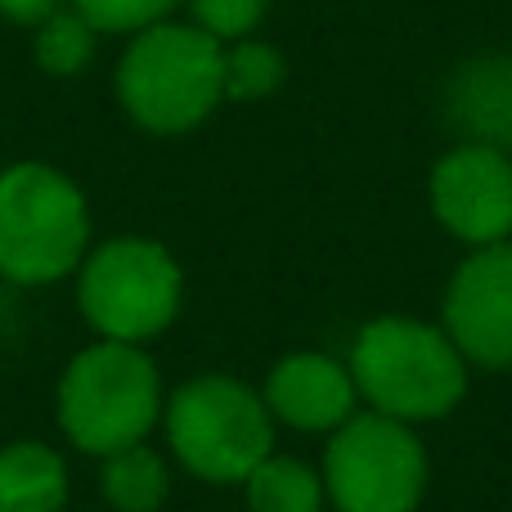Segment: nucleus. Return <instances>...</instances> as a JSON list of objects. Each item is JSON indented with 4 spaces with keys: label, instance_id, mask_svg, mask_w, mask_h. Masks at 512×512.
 Returning a JSON list of instances; mask_svg holds the SVG:
<instances>
[{
    "label": "nucleus",
    "instance_id": "ddd939ff",
    "mask_svg": "<svg viewBox=\"0 0 512 512\" xmlns=\"http://www.w3.org/2000/svg\"><path fill=\"white\" fill-rule=\"evenodd\" d=\"M248 495V512H324V477L310 463L292 459V454H270L256 463L252 477L243 481Z\"/></svg>",
    "mask_w": 512,
    "mask_h": 512
},
{
    "label": "nucleus",
    "instance_id": "7ed1b4c3",
    "mask_svg": "<svg viewBox=\"0 0 512 512\" xmlns=\"http://www.w3.org/2000/svg\"><path fill=\"white\" fill-rule=\"evenodd\" d=\"M162 414V378L158 364L126 342H104L77 355L59 382V427L86 454L144 445Z\"/></svg>",
    "mask_w": 512,
    "mask_h": 512
},
{
    "label": "nucleus",
    "instance_id": "9d476101",
    "mask_svg": "<svg viewBox=\"0 0 512 512\" xmlns=\"http://www.w3.org/2000/svg\"><path fill=\"white\" fill-rule=\"evenodd\" d=\"M261 400L274 423L292 427V432L333 436L337 427L355 418L360 391H355V378L342 360L319 351H297V355H283L270 369Z\"/></svg>",
    "mask_w": 512,
    "mask_h": 512
},
{
    "label": "nucleus",
    "instance_id": "a211bd4d",
    "mask_svg": "<svg viewBox=\"0 0 512 512\" xmlns=\"http://www.w3.org/2000/svg\"><path fill=\"white\" fill-rule=\"evenodd\" d=\"M265 5H270V0H189L194 27H203V32L221 45L252 36L256 23H261V14H265Z\"/></svg>",
    "mask_w": 512,
    "mask_h": 512
},
{
    "label": "nucleus",
    "instance_id": "f03ea898",
    "mask_svg": "<svg viewBox=\"0 0 512 512\" xmlns=\"http://www.w3.org/2000/svg\"><path fill=\"white\" fill-rule=\"evenodd\" d=\"M225 45L194 23H153L135 32L117 68V99L153 135L194 131L225 99Z\"/></svg>",
    "mask_w": 512,
    "mask_h": 512
},
{
    "label": "nucleus",
    "instance_id": "f3484780",
    "mask_svg": "<svg viewBox=\"0 0 512 512\" xmlns=\"http://www.w3.org/2000/svg\"><path fill=\"white\" fill-rule=\"evenodd\" d=\"M180 0H72L81 18L95 32H144L153 23H167Z\"/></svg>",
    "mask_w": 512,
    "mask_h": 512
},
{
    "label": "nucleus",
    "instance_id": "4468645a",
    "mask_svg": "<svg viewBox=\"0 0 512 512\" xmlns=\"http://www.w3.org/2000/svg\"><path fill=\"white\" fill-rule=\"evenodd\" d=\"M99 490L117 512H158L167 504V463L149 445H126V450L108 454L104 472H99Z\"/></svg>",
    "mask_w": 512,
    "mask_h": 512
},
{
    "label": "nucleus",
    "instance_id": "6e6552de",
    "mask_svg": "<svg viewBox=\"0 0 512 512\" xmlns=\"http://www.w3.org/2000/svg\"><path fill=\"white\" fill-rule=\"evenodd\" d=\"M445 337L477 369H512V243L472 248L441 301Z\"/></svg>",
    "mask_w": 512,
    "mask_h": 512
},
{
    "label": "nucleus",
    "instance_id": "20e7f679",
    "mask_svg": "<svg viewBox=\"0 0 512 512\" xmlns=\"http://www.w3.org/2000/svg\"><path fill=\"white\" fill-rule=\"evenodd\" d=\"M176 459L212 486H243L256 463L274 454V418L261 391L230 373L189 378L162 405Z\"/></svg>",
    "mask_w": 512,
    "mask_h": 512
},
{
    "label": "nucleus",
    "instance_id": "f257e3e1",
    "mask_svg": "<svg viewBox=\"0 0 512 512\" xmlns=\"http://www.w3.org/2000/svg\"><path fill=\"white\" fill-rule=\"evenodd\" d=\"M346 369L373 414H387L409 427L454 414L468 396V360L459 355V346L445 337V328L405 315L364 324Z\"/></svg>",
    "mask_w": 512,
    "mask_h": 512
},
{
    "label": "nucleus",
    "instance_id": "1a4fd4ad",
    "mask_svg": "<svg viewBox=\"0 0 512 512\" xmlns=\"http://www.w3.org/2000/svg\"><path fill=\"white\" fill-rule=\"evenodd\" d=\"M432 216L468 248L512 243V158L459 144L432 167Z\"/></svg>",
    "mask_w": 512,
    "mask_h": 512
},
{
    "label": "nucleus",
    "instance_id": "dca6fc26",
    "mask_svg": "<svg viewBox=\"0 0 512 512\" xmlns=\"http://www.w3.org/2000/svg\"><path fill=\"white\" fill-rule=\"evenodd\" d=\"M283 81V54L265 41H230L225 45V63H221V86L225 99H265L270 90H279Z\"/></svg>",
    "mask_w": 512,
    "mask_h": 512
},
{
    "label": "nucleus",
    "instance_id": "9b49d317",
    "mask_svg": "<svg viewBox=\"0 0 512 512\" xmlns=\"http://www.w3.org/2000/svg\"><path fill=\"white\" fill-rule=\"evenodd\" d=\"M445 113L468 144H486L512 158V54L468 59L445 86Z\"/></svg>",
    "mask_w": 512,
    "mask_h": 512
},
{
    "label": "nucleus",
    "instance_id": "423d86ee",
    "mask_svg": "<svg viewBox=\"0 0 512 512\" xmlns=\"http://www.w3.org/2000/svg\"><path fill=\"white\" fill-rule=\"evenodd\" d=\"M319 477L337 512H418L432 463L414 427L369 409L328 436Z\"/></svg>",
    "mask_w": 512,
    "mask_h": 512
},
{
    "label": "nucleus",
    "instance_id": "39448f33",
    "mask_svg": "<svg viewBox=\"0 0 512 512\" xmlns=\"http://www.w3.org/2000/svg\"><path fill=\"white\" fill-rule=\"evenodd\" d=\"M90 243L81 189L45 162H18L0 176V274L54 283L72 274Z\"/></svg>",
    "mask_w": 512,
    "mask_h": 512
},
{
    "label": "nucleus",
    "instance_id": "f8f14e48",
    "mask_svg": "<svg viewBox=\"0 0 512 512\" xmlns=\"http://www.w3.org/2000/svg\"><path fill=\"white\" fill-rule=\"evenodd\" d=\"M68 504V468L41 441L0 450V512H59Z\"/></svg>",
    "mask_w": 512,
    "mask_h": 512
},
{
    "label": "nucleus",
    "instance_id": "6ab92c4d",
    "mask_svg": "<svg viewBox=\"0 0 512 512\" xmlns=\"http://www.w3.org/2000/svg\"><path fill=\"white\" fill-rule=\"evenodd\" d=\"M59 9H63V0H0V14L23 27H41L45 18H54Z\"/></svg>",
    "mask_w": 512,
    "mask_h": 512
},
{
    "label": "nucleus",
    "instance_id": "0eeeda50",
    "mask_svg": "<svg viewBox=\"0 0 512 512\" xmlns=\"http://www.w3.org/2000/svg\"><path fill=\"white\" fill-rule=\"evenodd\" d=\"M180 265L153 239H113L95 248L81 265L77 301L104 342L144 346L171 328L180 310Z\"/></svg>",
    "mask_w": 512,
    "mask_h": 512
},
{
    "label": "nucleus",
    "instance_id": "2eb2a0df",
    "mask_svg": "<svg viewBox=\"0 0 512 512\" xmlns=\"http://www.w3.org/2000/svg\"><path fill=\"white\" fill-rule=\"evenodd\" d=\"M95 27L77 14V9H59L36 27V63L50 77H77L90 59H95Z\"/></svg>",
    "mask_w": 512,
    "mask_h": 512
}]
</instances>
